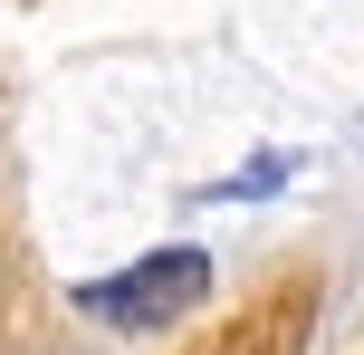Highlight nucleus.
Instances as JSON below:
<instances>
[{
	"mask_svg": "<svg viewBox=\"0 0 364 355\" xmlns=\"http://www.w3.org/2000/svg\"><path fill=\"white\" fill-rule=\"evenodd\" d=\"M211 288V260L201 250H164V260H144V269H125V279H96L87 298V317H106V327H164V317H182V307Z\"/></svg>",
	"mask_w": 364,
	"mask_h": 355,
	"instance_id": "nucleus-1",
	"label": "nucleus"
}]
</instances>
